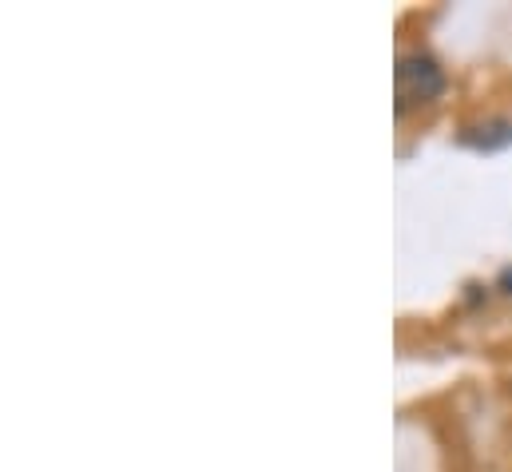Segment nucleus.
I'll return each instance as SVG.
<instances>
[{
  "label": "nucleus",
  "instance_id": "f257e3e1",
  "mask_svg": "<svg viewBox=\"0 0 512 472\" xmlns=\"http://www.w3.org/2000/svg\"><path fill=\"white\" fill-rule=\"evenodd\" d=\"M401 80L413 84V92H417L421 100H433V96H441V88H445V72H441L425 52H413V56L401 60Z\"/></svg>",
  "mask_w": 512,
  "mask_h": 472
},
{
  "label": "nucleus",
  "instance_id": "f03ea898",
  "mask_svg": "<svg viewBox=\"0 0 512 472\" xmlns=\"http://www.w3.org/2000/svg\"><path fill=\"white\" fill-rule=\"evenodd\" d=\"M497 286H501L505 294H512V266H505V270H501V278H497Z\"/></svg>",
  "mask_w": 512,
  "mask_h": 472
}]
</instances>
